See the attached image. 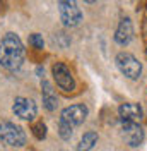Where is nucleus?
Returning a JSON list of instances; mask_svg holds the SVG:
<instances>
[{"label":"nucleus","mask_w":147,"mask_h":151,"mask_svg":"<svg viewBox=\"0 0 147 151\" xmlns=\"http://www.w3.org/2000/svg\"><path fill=\"white\" fill-rule=\"evenodd\" d=\"M24 62V47L16 33H5L0 38V65L10 72L21 69Z\"/></svg>","instance_id":"obj_1"},{"label":"nucleus","mask_w":147,"mask_h":151,"mask_svg":"<svg viewBox=\"0 0 147 151\" xmlns=\"http://www.w3.org/2000/svg\"><path fill=\"white\" fill-rule=\"evenodd\" d=\"M89 115V108L84 103H75L70 105L62 110L60 113V120H58V134L64 141H69L72 137L74 127L81 125V124L87 119Z\"/></svg>","instance_id":"obj_2"},{"label":"nucleus","mask_w":147,"mask_h":151,"mask_svg":"<svg viewBox=\"0 0 147 151\" xmlns=\"http://www.w3.org/2000/svg\"><path fill=\"white\" fill-rule=\"evenodd\" d=\"M115 62H116V67L120 69V72L127 76L128 79H138L142 74V64L138 62L137 57L128 53V52H120L115 58Z\"/></svg>","instance_id":"obj_3"},{"label":"nucleus","mask_w":147,"mask_h":151,"mask_svg":"<svg viewBox=\"0 0 147 151\" xmlns=\"http://www.w3.org/2000/svg\"><path fill=\"white\" fill-rule=\"evenodd\" d=\"M60 19L67 28H75L82 21V12L77 5V0H58Z\"/></svg>","instance_id":"obj_4"},{"label":"nucleus","mask_w":147,"mask_h":151,"mask_svg":"<svg viewBox=\"0 0 147 151\" xmlns=\"http://www.w3.org/2000/svg\"><path fill=\"white\" fill-rule=\"evenodd\" d=\"M0 141L12 148H22L26 144V134L16 124L2 122L0 124Z\"/></svg>","instance_id":"obj_5"},{"label":"nucleus","mask_w":147,"mask_h":151,"mask_svg":"<svg viewBox=\"0 0 147 151\" xmlns=\"http://www.w3.org/2000/svg\"><path fill=\"white\" fill-rule=\"evenodd\" d=\"M53 72V79H55L56 86L64 91H74L75 89V79L72 76V70L65 65L64 62H56L51 67Z\"/></svg>","instance_id":"obj_6"},{"label":"nucleus","mask_w":147,"mask_h":151,"mask_svg":"<svg viewBox=\"0 0 147 151\" xmlns=\"http://www.w3.org/2000/svg\"><path fill=\"white\" fill-rule=\"evenodd\" d=\"M12 112L16 113L19 119L31 122V120H34V119H36L38 106H36V103H34L31 98L17 96V98L14 100V105H12Z\"/></svg>","instance_id":"obj_7"},{"label":"nucleus","mask_w":147,"mask_h":151,"mask_svg":"<svg viewBox=\"0 0 147 151\" xmlns=\"http://www.w3.org/2000/svg\"><path fill=\"white\" fill-rule=\"evenodd\" d=\"M121 136H123L125 142L132 148L140 146L144 141V131H142L140 124L135 122H121Z\"/></svg>","instance_id":"obj_8"},{"label":"nucleus","mask_w":147,"mask_h":151,"mask_svg":"<svg viewBox=\"0 0 147 151\" xmlns=\"http://www.w3.org/2000/svg\"><path fill=\"white\" fill-rule=\"evenodd\" d=\"M118 113H120V119H121V122H135L138 124L142 120V106L138 103H121L118 108Z\"/></svg>","instance_id":"obj_9"},{"label":"nucleus","mask_w":147,"mask_h":151,"mask_svg":"<svg viewBox=\"0 0 147 151\" xmlns=\"http://www.w3.org/2000/svg\"><path fill=\"white\" fill-rule=\"evenodd\" d=\"M132 38H133V24H132L130 17H123L115 31V41L121 47H125L132 41Z\"/></svg>","instance_id":"obj_10"},{"label":"nucleus","mask_w":147,"mask_h":151,"mask_svg":"<svg viewBox=\"0 0 147 151\" xmlns=\"http://www.w3.org/2000/svg\"><path fill=\"white\" fill-rule=\"evenodd\" d=\"M41 96H43V105L48 112H53L56 110V105H58V100H56V93L53 89V86L50 81L43 79L41 81Z\"/></svg>","instance_id":"obj_11"},{"label":"nucleus","mask_w":147,"mask_h":151,"mask_svg":"<svg viewBox=\"0 0 147 151\" xmlns=\"http://www.w3.org/2000/svg\"><path fill=\"white\" fill-rule=\"evenodd\" d=\"M96 142H98V132L94 131L86 132L82 136V139L79 141V144H77V151H91Z\"/></svg>","instance_id":"obj_12"},{"label":"nucleus","mask_w":147,"mask_h":151,"mask_svg":"<svg viewBox=\"0 0 147 151\" xmlns=\"http://www.w3.org/2000/svg\"><path fill=\"white\" fill-rule=\"evenodd\" d=\"M31 131H33V136L39 139V141H43L46 137V125L43 122H36L33 124V127H31Z\"/></svg>","instance_id":"obj_13"},{"label":"nucleus","mask_w":147,"mask_h":151,"mask_svg":"<svg viewBox=\"0 0 147 151\" xmlns=\"http://www.w3.org/2000/svg\"><path fill=\"white\" fill-rule=\"evenodd\" d=\"M29 43L36 48V50H43V47H45L43 36H41V35H38V33H34V35H31V36H29Z\"/></svg>","instance_id":"obj_14"},{"label":"nucleus","mask_w":147,"mask_h":151,"mask_svg":"<svg viewBox=\"0 0 147 151\" xmlns=\"http://www.w3.org/2000/svg\"><path fill=\"white\" fill-rule=\"evenodd\" d=\"M84 2H87V4H92V2H96V0H84Z\"/></svg>","instance_id":"obj_15"},{"label":"nucleus","mask_w":147,"mask_h":151,"mask_svg":"<svg viewBox=\"0 0 147 151\" xmlns=\"http://www.w3.org/2000/svg\"><path fill=\"white\" fill-rule=\"evenodd\" d=\"M146 55H147V48H146Z\"/></svg>","instance_id":"obj_16"}]
</instances>
